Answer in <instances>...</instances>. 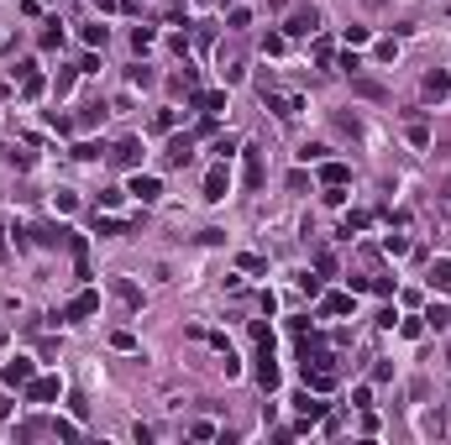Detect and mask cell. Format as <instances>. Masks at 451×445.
<instances>
[{
  "mask_svg": "<svg viewBox=\"0 0 451 445\" xmlns=\"http://www.w3.org/2000/svg\"><path fill=\"white\" fill-rule=\"evenodd\" d=\"M0 257H6V225H0Z\"/></svg>",
  "mask_w": 451,
  "mask_h": 445,
  "instance_id": "36",
  "label": "cell"
},
{
  "mask_svg": "<svg viewBox=\"0 0 451 445\" xmlns=\"http://www.w3.org/2000/svg\"><path fill=\"white\" fill-rule=\"evenodd\" d=\"M247 21H252V11H247V6H231V11H226V26H231V32H241Z\"/></svg>",
  "mask_w": 451,
  "mask_h": 445,
  "instance_id": "22",
  "label": "cell"
},
{
  "mask_svg": "<svg viewBox=\"0 0 451 445\" xmlns=\"http://www.w3.org/2000/svg\"><path fill=\"white\" fill-rule=\"evenodd\" d=\"M305 383L315 387V393H331L336 387V367H305Z\"/></svg>",
  "mask_w": 451,
  "mask_h": 445,
  "instance_id": "9",
  "label": "cell"
},
{
  "mask_svg": "<svg viewBox=\"0 0 451 445\" xmlns=\"http://www.w3.org/2000/svg\"><path fill=\"white\" fill-rule=\"evenodd\" d=\"M116 299H121L126 309H142V288H137V283H126V278L116 283Z\"/></svg>",
  "mask_w": 451,
  "mask_h": 445,
  "instance_id": "19",
  "label": "cell"
},
{
  "mask_svg": "<svg viewBox=\"0 0 451 445\" xmlns=\"http://www.w3.org/2000/svg\"><path fill=\"white\" fill-rule=\"evenodd\" d=\"M131 47H137V53H142V47H153V26H137V32H131Z\"/></svg>",
  "mask_w": 451,
  "mask_h": 445,
  "instance_id": "30",
  "label": "cell"
},
{
  "mask_svg": "<svg viewBox=\"0 0 451 445\" xmlns=\"http://www.w3.org/2000/svg\"><path fill=\"white\" fill-rule=\"evenodd\" d=\"M131 194H137L142 204H153L158 194H163V178H153V173H137V178H131Z\"/></svg>",
  "mask_w": 451,
  "mask_h": 445,
  "instance_id": "7",
  "label": "cell"
},
{
  "mask_svg": "<svg viewBox=\"0 0 451 445\" xmlns=\"http://www.w3.org/2000/svg\"><path fill=\"white\" fill-rule=\"evenodd\" d=\"M105 37H110V26H84V42L90 47H105Z\"/></svg>",
  "mask_w": 451,
  "mask_h": 445,
  "instance_id": "27",
  "label": "cell"
},
{
  "mask_svg": "<svg viewBox=\"0 0 451 445\" xmlns=\"http://www.w3.org/2000/svg\"><path fill=\"white\" fill-rule=\"evenodd\" d=\"M237 262H241V272H262V268H268V262H262V257H257V252H241V257H237Z\"/></svg>",
  "mask_w": 451,
  "mask_h": 445,
  "instance_id": "29",
  "label": "cell"
},
{
  "mask_svg": "<svg viewBox=\"0 0 451 445\" xmlns=\"http://www.w3.org/2000/svg\"><path fill=\"white\" fill-rule=\"evenodd\" d=\"M383 252H389V257H404V252H409V241H404V236H383Z\"/></svg>",
  "mask_w": 451,
  "mask_h": 445,
  "instance_id": "24",
  "label": "cell"
},
{
  "mask_svg": "<svg viewBox=\"0 0 451 445\" xmlns=\"http://www.w3.org/2000/svg\"><path fill=\"white\" fill-rule=\"evenodd\" d=\"M69 225H37V241H42V246H69Z\"/></svg>",
  "mask_w": 451,
  "mask_h": 445,
  "instance_id": "17",
  "label": "cell"
},
{
  "mask_svg": "<svg viewBox=\"0 0 451 445\" xmlns=\"http://www.w3.org/2000/svg\"><path fill=\"white\" fill-rule=\"evenodd\" d=\"M352 89L362 94V100H383V94H389V89L378 84V79H357V73H352Z\"/></svg>",
  "mask_w": 451,
  "mask_h": 445,
  "instance_id": "20",
  "label": "cell"
},
{
  "mask_svg": "<svg viewBox=\"0 0 451 445\" xmlns=\"http://www.w3.org/2000/svg\"><path fill=\"white\" fill-rule=\"evenodd\" d=\"M262 178H268L262 147H241V184H247V189H262Z\"/></svg>",
  "mask_w": 451,
  "mask_h": 445,
  "instance_id": "2",
  "label": "cell"
},
{
  "mask_svg": "<svg viewBox=\"0 0 451 445\" xmlns=\"http://www.w3.org/2000/svg\"><path fill=\"white\" fill-rule=\"evenodd\" d=\"M315 272H321V278H331V272H336V257H331V252H321V257H315Z\"/></svg>",
  "mask_w": 451,
  "mask_h": 445,
  "instance_id": "32",
  "label": "cell"
},
{
  "mask_svg": "<svg viewBox=\"0 0 451 445\" xmlns=\"http://www.w3.org/2000/svg\"><path fill=\"white\" fill-rule=\"evenodd\" d=\"M42 47H63V32H58V21H53L48 32H42Z\"/></svg>",
  "mask_w": 451,
  "mask_h": 445,
  "instance_id": "34",
  "label": "cell"
},
{
  "mask_svg": "<svg viewBox=\"0 0 451 445\" xmlns=\"http://www.w3.org/2000/svg\"><path fill=\"white\" fill-rule=\"evenodd\" d=\"M425 94H430V100H446V94H451V73L446 69H430L425 73Z\"/></svg>",
  "mask_w": 451,
  "mask_h": 445,
  "instance_id": "11",
  "label": "cell"
},
{
  "mask_svg": "<svg viewBox=\"0 0 451 445\" xmlns=\"http://www.w3.org/2000/svg\"><path fill=\"white\" fill-rule=\"evenodd\" d=\"M110 346H116V351H137V340H131V330H116V335H110Z\"/></svg>",
  "mask_w": 451,
  "mask_h": 445,
  "instance_id": "31",
  "label": "cell"
},
{
  "mask_svg": "<svg viewBox=\"0 0 451 445\" xmlns=\"http://www.w3.org/2000/svg\"><path fill=\"white\" fill-rule=\"evenodd\" d=\"M362 225H368V215H362V210H352V215H346V220H341V236H352V231H362Z\"/></svg>",
  "mask_w": 451,
  "mask_h": 445,
  "instance_id": "28",
  "label": "cell"
},
{
  "mask_svg": "<svg viewBox=\"0 0 451 445\" xmlns=\"http://www.w3.org/2000/svg\"><path fill=\"white\" fill-rule=\"evenodd\" d=\"M321 315H352V293H325Z\"/></svg>",
  "mask_w": 451,
  "mask_h": 445,
  "instance_id": "18",
  "label": "cell"
},
{
  "mask_svg": "<svg viewBox=\"0 0 451 445\" xmlns=\"http://www.w3.org/2000/svg\"><path fill=\"white\" fill-rule=\"evenodd\" d=\"M446 210H451V184H446Z\"/></svg>",
  "mask_w": 451,
  "mask_h": 445,
  "instance_id": "37",
  "label": "cell"
},
{
  "mask_svg": "<svg viewBox=\"0 0 451 445\" xmlns=\"http://www.w3.org/2000/svg\"><path fill=\"white\" fill-rule=\"evenodd\" d=\"M22 393H26V403H53L63 393V383H58V377H32Z\"/></svg>",
  "mask_w": 451,
  "mask_h": 445,
  "instance_id": "3",
  "label": "cell"
},
{
  "mask_svg": "<svg viewBox=\"0 0 451 445\" xmlns=\"http://www.w3.org/2000/svg\"><path fill=\"white\" fill-rule=\"evenodd\" d=\"M126 231V220H116V215H100L95 210V236H121Z\"/></svg>",
  "mask_w": 451,
  "mask_h": 445,
  "instance_id": "21",
  "label": "cell"
},
{
  "mask_svg": "<svg viewBox=\"0 0 451 445\" xmlns=\"http://www.w3.org/2000/svg\"><path fill=\"white\" fill-rule=\"evenodd\" d=\"M173 121H178L173 110H158V116H153V126H158V131H173Z\"/></svg>",
  "mask_w": 451,
  "mask_h": 445,
  "instance_id": "33",
  "label": "cell"
},
{
  "mask_svg": "<svg viewBox=\"0 0 451 445\" xmlns=\"http://www.w3.org/2000/svg\"><path fill=\"white\" fill-rule=\"evenodd\" d=\"M110 163H116V168H137V163H142V141H137V137H121L116 147H110Z\"/></svg>",
  "mask_w": 451,
  "mask_h": 445,
  "instance_id": "4",
  "label": "cell"
},
{
  "mask_svg": "<svg viewBox=\"0 0 451 445\" xmlns=\"http://www.w3.org/2000/svg\"><path fill=\"white\" fill-rule=\"evenodd\" d=\"M262 100H268V105H273L278 110V116H299V105H305V100H299V94H268V89H262Z\"/></svg>",
  "mask_w": 451,
  "mask_h": 445,
  "instance_id": "12",
  "label": "cell"
},
{
  "mask_svg": "<svg viewBox=\"0 0 451 445\" xmlns=\"http://www.w3.org/2000/svg\"><path fill=\"white\" fill-rule=\"evenodd\" d=\"M425 320H430L436 330H446V325H451V309H446V304H430V309H425Z\"/></svg>",
  "mask_w": 451,
  "mask_h": 445,
  "instance_id": "23",
  "label": "cell"
},
{
  "mask_svg": "<svg viewBox=\"0 0 451 445\" xmlns=\"http://www.w3.org/2000/svg\"><path fill=\"white\" fill-rule=\"evenodd\" d=\"M16 79H22V94H26V100H37V94H42V73H37L32 63H22V69H16Z\"/></svg>",
  "mask_w": 451,
  "mask_h": 445,
  "instance_id": "16",
  "label": "cell"
},
{
  "mask_svg": "<svg viewBox=\"0 0 451 445\" xmlns=\"http://www.w3.org/2000/svg\"><path fill=\"white\" fill-rule=\"evenodd\" d=\"M121 11H142V0H121Z\"/></svg>",
  "mask_w": 451,
  "mask_h": 445,
  "instance_id": "35",
  "label": "cell"
},
{
  "mask_svg": "<svg viewBox=\"0 0 451 445\" xmlns=\"http://www.w3.org/2000/svg\"><path fill=\"white\" fill-rule=\"evenodd\" d=\"M90 315H100V293H95V288L74 293V299H69V304H63L53 320H69V325H74V320H90Z\"/></svg>",
  "mask_w": 451,
  "mask_h": 445,
  "instance_id": "1",
  "label": "cell"
},
{
  "mask_svg": "<svg viewBox=\"0 0 451 445\" xmlns=\"http://www.w3.org/2000/svg\"><path fill=\"white\" fill-rule=\"evenodd\" d=\"M194 105H200L205 116H221L226 110V89H194Z\"/></svg>",
  "mask_w": 451,
  "mask_h": 445,
  "instance_id": "10",
  "label": "cell"
},
{
  "mask_svg": "<svg viewBox=\"0 0 451 445\" xmlns=\"http://www.w3.org/2000/svg\"><path fill=\"white\" fill-rule=\"evenodd\" d=\"M430 288H436V293H451V257H436V262H430Z\"/></svg>",
  "mask_w": 451,
  "mask_h": 445,
  "instance_id": "14",
  "label": "cell"
},
{
  "mask_svg": "<svg viewBox=\"0 0 451 445\" xmlns=\"http://www.w3.org/2000/svg\"><path fill=\"white\" fill-rule=\"evenodd\" d=\"M409 141H415V147H430V126L425 121H409Z\"/></svg>",
  "mask_w": 451,
  "mask_h": 445,
  "instance_id": "25",
  "label": "cell"
},
{
  "mask_svg": "<svg viewBox=\"0 0 451 445\" xmlns=\"http://www.w3.org/2000/svg\"><path fill=\"white\" fill-rule=\"evenodd\" d=\"M100 152H105V147H100V141H79V147H74V157H84V163H95Z\"/></svg>",
  "mask_w": 451,
  "mask_h": 445,
  "instance_id": "26",
  "label": "cell"
},
{
  "mask_svg": "<svg viewBox=\"0 0 451 445\" xmlns=\"http://www.w3.org/2000/svg\"><path fill=\"white\" fill-rule=\"evenodd\" d=\"M315 26H321V16H315V11H294V16L284 21V37H309Z\"/></svg>",
  "mask_w": 451,
  "mask_h": 445,
  "instance_id": "6",
  "label": "cell"
},
{
  "mask_svg": "<svg viewBox=\"0 0 451 445\" xmlns=\"http://www.w3.org/2000/svg\"><path fill=\"white\" fill-rule=\"evenodd\" d=\"M168 168H184V163H189V157H194V147H189V137H173V141H168Z\"/></svg>",
  "mask_w": 451,
  "mask_h": 445,
  "instance_id": "15",
  "label": "cell"
},
{
  "mask_svg": "<svg viewBox=\"0 0 451 445\" xmlns=\"http://www.w3.org/2000/svg\"><path fill=\"white\" fill-rule=\"evenodd\" d=\"M321 184L325 189H336V184L346 189V184H352V168H346V163H321Z\"/></svg>",
  "mask_w": 451,
  "mask_h": 445,
  "instance_id": "13",
  "label": "cell"
},
{
  "mask_svg": "<svg viewBox=\"0 0 451 445\" xmlns=\"http://www.w3.org/2000/svg\"><path fill=\"white\" fill-rule=\"evenodd\" d=\"M0 377H6V383H11V387H26V383H32V377H37V367L26 362V356H16V362H6V367H0Z\"/></svg>",
  "mask_w": 451,
  "mask_h": 445,
  "instance_id": "5",
  "label": "cell"
},
{
  "mask_svg": "<svg viewBox=\"0 0 451 445\" xmlns=\"http://www.w3.org/2000/svg\"><path fill=\"white\" fill-rule=\"evenodd\" d=\"M226 189H231V173H226V163H221V168L205 173V200H226Z\"/></svg>",
  "mask_w": 451,
  "mask_h": 445,
  "instance_id": "8",
  "label": "cell"
}]
</instances>
